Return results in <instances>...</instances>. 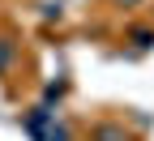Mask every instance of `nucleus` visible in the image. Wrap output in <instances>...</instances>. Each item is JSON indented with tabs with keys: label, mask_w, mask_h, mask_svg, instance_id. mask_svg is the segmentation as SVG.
<instances>
[{
	"label": "nucleus",
	"mask_w": 154,
	"mask_h": 141,
	"mask_svg": "<svg viewBox=\"0 0 154 141\" xmlns=\"http://www.w3.org/2000/svg\"><path fill=\"white\" fill-rule=\"evenodd\" d=\"M22 133H30L34 141H69V128L56 120V111H51L47 103L22 115Z\"/></svg>",
	"instance_id": "f257e3e1"
},
{
	"label": "nucleus",
	"mask_w": 154,
	"mask_h": 141,
	"mask_svg": "<svg viewBox=\"0 0 154 141\" xmlns=\"http://www.w3.org/2000/svg\"><path fill=\"white\" fill-rule=\"evenodd\" d=\"M9 60H13V47L5 43V38H0V73H5V69H9Z\"/></svg>",
	"instance_id": "20e7f679"
},
{
	"label": "nucleus",
	"mask_w": 154,
	"mask_h": 141,
	"mask_svg": "<svg viewBox=\"0 0 154 141\" xmlns=\"http://www.w3.org/2000/svg\"><path fill=\"white\" fill-rule=\"evenodd\" d=\"M116 5H133V0H116Z\"/></svg>",
	"instance_id": "39448f33"
},
{
	"label": "nucleus",
	"mask_w": 154,
	"mask_h": 141,
	"mask_svg": "<svg viewBox=\"0 0 154 141\" xmlns=\"http://www.w3.org/2000/svg\"><path fill=\"white\" fill-rule=\"evenodd\" d=\"M133 43H137V47H154V30L150 26H137V30H133Z\"/></svg>",
	"instance_id": "7ed1b4c3"
},
{
	"label": "nucleus",
	"mask_w": 154,
	"mask_h": 141,
	"mask_svg": "<svg viewBox=\"0 0 154 141\" xmlns=\"http://www.w3.org/2000/svg\"><path fill=\"white\" fill-rule=\"evenodd\" d=\"M99 141H128V133L116 128V124H103V128H99Z\"/></svg>",
	"instance_id": "f03ea898"
}]
</instances>
